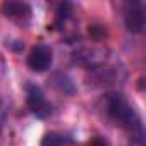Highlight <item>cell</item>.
Listing matches in <instances>:
<instances>
[{
	"label": "cell",
	"mask_w": 146,
	"mask_h": 146,
	"mask_svg": "<svg viewBox=\"0 0 146 146\" xmlns=\"http://www.w3.org/2000/svg\"><path fill=\"white\" fill-rule=\"evenodd\" d=\"M107 110L108 115L120 124L122 127H125L129 132H132V136L143 143V124L141 119L137 117V113L134 112V108L129 105V102L122 96V95H110L107 100Z\"/></svg>",
	"instance_id": "cell-1"
},
{
	"label": "cell",
	"mask_w": 146,
	"mask_h": 146,
	"mask_svg": "<svg viewBox=\"0 0 146 146\" xmlns=\"http://www.w3.org/2000/svg\"><path fill=\"white\" fill-rule=\"evenodd\" d=\"M26 102L29 110L38 119H46L52 115V105L46 102L43 91L36 84H26Z\"/></svg>",
	"instance_id": "cell-2"
},
{
	"label": "cell",
	"mask_w": 146,
	"mask_h": 146,
	"mask_svg": "<svg viewBox=\"0 0 146 146\" xmlns=\"http://www.w3.org/2000/svg\"><path fill=\"white\" fill-rule=\"evenodd\" d=\"M52 62H53V55H52L50 46H46V45L33 46L28 55V65L35 72H45L46 69H50Z\"/></svg>",
	"instance_id": "cell-3"
},
{
	"label": "cell",
	"mask_w": 146,
	"mask_h": 146,
	"mask_svg": "<svg viewBox=\"0 0 146 146\" xmlns=\"http://www.w3.org/2000/svg\"><path fill=\"white\" fill-rule=\"evenodd\" d=\"M124 23L127 31L141 33L144 28V9L141 2H129L124 11Z\"/></svg>",
	"instance_id": "cell-4"
},
{
	"label": "cell",
	"mask_w": 146,
	"mask_h": 146,
	"mask_svg": "<svg viewBox=\"0 0 146 146\" xmlns=\"http://www.w3.org/2000/svg\"><path fill=\"white\" fill-rule=\"evenodd\" d=\"M4 14L9 19L14 21H28L31 17V5L26 2H5L4 4Z\"/></svg>",
	"instance_id": "cell-5"
},
{
	"label": "cell",
	"mask_w": 146,
	"mask_h": 146,
	"mask_svg": "<svg viewBox=\"0 0 146 146\" xmlns=\"http://www.w3.org/2000/svg\"><path fill=\"white\" fill-rule=\"evenodd\" d=\"M70 143H72V139L60 132H48L41 139V146H67Z\"/></svg>",
	"instance_id": "cell-6"
}]
</instances>
